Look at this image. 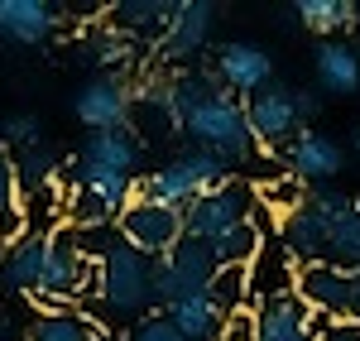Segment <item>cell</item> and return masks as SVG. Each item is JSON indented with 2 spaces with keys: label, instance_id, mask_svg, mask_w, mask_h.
Wrapping results in <instances>:
<instances>
[{
  "label": "cell",
  "instance_id": "cb8c5ba5",
  "mask_svg": "<svg viewBox=\"0 0 360 341\" xmlns=\"http://www.w3.org/2000/svg\"><path fill=\"white\" fill-rule=\"evenodd\" d=\"M293 15H298V25L312 29L317 39H327V34H346V29H356V20H360L351 0H298Z\"/></svg>",
  "mask_w": 360,
  "mask_h": 341
},
{
  "label": "cell",
  "instance_id": "5b68a950",
  "mask_svg": "<svg viewBox=\"0 0 360 341\" xmlns=\"http://www.w3.org/2000/svg\"><path fill=\"white\" fill-rule=\"evenodd\" d=\"M217 274H221V264L212 255V245L183 236L168 255L154 259V298H159V308H168V303H183L197 293H212Z\"/></svg>",
  "mask_w": 360,
  "mask_h": 341
},
{
  "label": "cell",
  "instance_id": "44dd1931",
  "mask_svg": "<svg viewBox=\"0 0 360 341\" xmlns=\"http://www.w3.org/2000/svg\"><path fill=\"white\" fill-rule=\"evenodd\" d=\"M173 5L178 0H120L111 10V25L125 34V39H164L168 20H173Z\"/></svg>",
  "mask_w": 360,
  "mask_h": 341
},
{
  "label": "cell",
  "instance_id": "8fae6325",
  "mask_svg": "<svg viewBox=\"0 0 360 341\" xmlns=\"http://www.w3.org/2000/svg\"><path fill=\"white\" fill-rule=\"evenodd\" d=\"M139 154L144 149H139L130 125L86 135V144L77 149V183H86V178H139Z\"/></svg>",
  "mask_w": 360,
  "mask_h": 341
},
{
  "label": "cell",
  "instance_id": "d6a6232c",
  "mask_svg": "<svg viewBox=\"0 0 360 341\" xmlns=\"http://www.w3.org/2000/svg\"><path fill=\"white\" fill-rule=\"evenodd\" d=\"M356 149H360V140H356Z\"/></svg>",
  "mask_w": 360,
  "mask_h": 341
},
{
  "label": "cell",
  "instance_id": "7c38bea8",
  "mask_svg": "<svg viewBox=\"0 0 360 341\" xmlns=\"http://www.w3.org/2000/svg\"><path fill=\"white\" fill-rule=\"evenodd\" d=\"M212 29H217V5L212 0H178L164 39L154 44V58L159 63H183V58L202 53L212 44Z\"/></svg>",
  "mask_w": 360,
  "mask_h": 341
},
{
  "label": "cell",
  "instance_id": "ba28073f",
  "mask_svg": "<svg viewBox=\"0 0 360 341\" xmlns=\"http://www.w3.org/2000/svg\"><path fill=\"white\" fill-rule=\"evenodd\" d=\"M115 236H120L125 245H135L139 255L159 259L183 240V212H173V207H164V202L135 198L120 217H115Z\"/></svg>",
  "mask_w": 360,
  "mask_h": 341
},
{
  "label": "cell",
  "instance_id": "277c9868",
  "mask_svg": "<svg viewBox=\"0 0 360 341\" xmlns=\"http://www.w3.org/2000/svg\"><path fill=\"white\" fill-rule=\"evenodd\" d=\"M183 135H193V149L217 154L231 169L259 159V144H255V135H250V125H245V106L231 91H217L202 106H193V111L183 115Z\"/></svg>",
  "mask_w": 360,
  "mask_h": 341
},
{
  "label": "cell",
  "instance_id": "30bf717a",
  "mask_svg": "<svg viewBox=\"0 0 360 341\" xmlns=\"http://www.w3.org/2000/svg\"><path fill=\"white\" fill-rule=\"evenodd\" d=\"M130 111H135V106H130V82L115 77V72H96V77H86V82L72 91V115L82 120L91 135L130 125Z\"/></svg>",
  "mask_w": 360,
  "mask_h": 341
},
{
  "label": "cell",
  "instance_id": "8992f818",
  "mask_svg": "<svg viewBox=\"0 0 360 341\" xmlns=\"http://www.w3.org/2000/svg\"><path fill=\"white\" fill-rule=\"evenodd\" d=\"M255 207H259V202H255V188L240 183V178H231V183H221L217 193H202L197 202L183 207V236H193V240H207V245H212L221 231L250 221Z\"/></svg>",
  "mask_w": 360,
  "mask_h": 341
},
{
  "label": "cell",
  "instance_id": "9c48e42d",
  "mask_svg": "<svg viewBox=\"0 0 360 341\" xmlns=\"http://www.w3.org/2000/svg\"><path fill=\"white\" fill-rule=\"evenodd\" d=\"M240 106H245V125H250V135H255V144H259V154H278L283 144L303 130L298 106H293V86L269 82L264 91L245 96Z\"/></svg>",
  "mask_w": 360,
  "mask_h": 341
},
{
  "label": "cell",
  "instance_id": "7a4b0ae2",
  "mask_svg": "<svg viewBox=\"0 0 360 341\" xmlns=\"http://www.w3.org/2000/svg\"><path fill=\"white\" fill-rule=\"evenodd\" d=\"M96 288V259L86 255L77 226H49L44 231V269H39V288L34 303L39 308H77L86 293Z\"/></svg>",
  "mask_w": 360,
  "mask_h": 341
},
{
  "label": "cell",
  "instance_id": "ffe728a7",
  "mask_svg": "<svg viewBox=\"0 0 360 341\" xmlns=\"http://www.w3.org/2000/svg\"><path fill=\"white\" fill-rule=\"evenodd\" d=\"M25 341H101V322L82 308H39Z\"/></svg>",
  "mask_w": 360,
  "mask_h": 341
},
{
  "label": "cell",
  "instance_id": "7402d4cb",
  "mask_svg": "<svg viewBox=\"0 0 360 341\" xmlns=\"http://www.w3.org/2000/svg\"><path fill=\"white\" fill-rule=\"evenodd\" d=\"M72 53L82 58V63H91V67H101V72H111V67L135 58V39H125L115 25H91V29H82V39H77Z\"/></svg>",
  "mask_w": 360,
  "mask_h": 341
},
{
  "label": "cell",
  "instance_id": "4dcf8cb0",
  "mask_svg": "<svg viewBox=\"0 0 360 341\" xmlns=\"http://www.w3.org/2000/svg\"><path fill=\"white\" fill-rule=\"evenodd\" d=\"M317 341H360V322H327Z\"/></svg>",
  "mask_w": 360,
  "mask_h": 341
},
{
  "label": "cell",
  "instance_id": "f546056e",
  "mask_svg": "<svg viewBox=\"0 0 360 341\" xmlns=\"http://www.w3.org/2000/svg\"><path fill=\"white\" fill-rule=\"evenodd\" d=\"M130 341H183L173 327H168L164 313H149L144 322H135V332H130Z\"/></svg>",
  "mask_w": 360,
  "mask_h": 341
},
{
  "label": "cell",
  "instance_id": "2e32d148",
  "mask_svg": "<svg viewBox=\"0 0 360 341\" xmlns=\"http://www.w3.org/2000/svg\"><path fill=\"white\" fill-rule=\"evenodd\" d=\"M293 279H298V259L288 255L283 245L274 240H264L255 259L245 264V303H264V298H278V293H293Z\"/></svg>",
  "mask_w": 360,
  "mask_h": 341
},
{
  "label": "cell",
  "instance_id": "e0dca14e",
  "mask_svg": "<svg viewBox=\"0 0 360 341\" xmlns=\"http://www.w3.org/2000/svg\"><path fill=\"white\" fill-rule=\"evenodd\" d=\"M63 25L58 5L44 0H0V39L5 44H49Z\"/></svg>",
  "mask_w": 360,
  "mask_h": 341
},
{
  "label": "cell",
  "instance_id": "603a6c76",
  "mask_svg": "<svg viewBox=\"0 0 360 341\" xmlns=\"http://www.w3.org/2000/svg\"><path fill=\"white\" fill-rule=\"evenodd\" d=\"M317 82L332 96H356L360 91V58L351 44H322L317 49Z\"/></svg>",
  "mask_w": 360,
  "mask_h": 341
},
{
  "label": "cell",
  "instance_id": "6da1fadb",
  "mask_svg": "<svg viewBox=\"0 0 360 341\" xmlns=\"http://www.w3.org/2000/svg\"><path fill=\"white\" fill-rule=\"evenodd\" d=\"M86 245V255L96 259V303L106 317H144L159 308L154 298V259L139 255L135 245H125L115 226H101V231H77Z\"/></svg>",
  "mask_w": 360,
  "mask_h": 341
},
{
  "label": "cell",
  "instance_id": "d6986e66",
  "mask_svg": "<svg viewBox=\"0 0 360 341\" xmlns=\"http://www.w3.org/2000/svg\"><path fill=\"white\" fill-rule=\"evenodd\" d=\"M164 317L183 341H217L221 337V322H226V308L212 293H197V298H183V303H168Z\"/></svg>",
  "mask_w": 360,
  "mask_h": 341
},
{
  "label": "cell",
  "instance_id": "3957f363",
  "mask_svg": "<svg viewBox=\"0 0 360 341\" xmlns=\"http://www.w3.org/2000/svg\"><path fill=\"white\" fill-rule=\"evenodd\" d=\"M236 169L221 164L217 154L207 149H188L178 159H168L164 169H149L135 178V198H149V202H164L173 212H183L188 202H197L202 193H217L221 183H231Z\"/></svg>",
  "mask_w": 360,
  "mask_h": 341
},
{
  "label": "cell",
  "instance_id": "f1b7e54d",
  "mask_svg": "<svg viewBox=\"0 0 360 341\" xmlns=\"http://www.w3.org/2000/svg\"><path fill=\"white\" fill-rule=\"evenodd\" d=\"M217 341H255V308L240 303V308H231L221 322V337Z\"/></svg>",
  "mask_w": 360,
  "mask_h": 341
},
{
  "label": "cell",
  "instance_id": "1f68e13d",
  "mask_svg": "<svg viewBox=\"0 0 360 341\" xmlns=\"http://www.w3.org/2000/svg\"><path fill=\"white\" fill-rule=\"evenodd\" d=\"M293 106H298V120H317V111H322V101H317V91H298L293 86Z\"/></svg>",
  "mask_w": 360,
  "mask_h": 341
},
{
  "label": "cell",
  "instance_id": "5bb4252c",
  "mask_svg": "<svg viewBox=\"0 0 360 341\" xmlns=\"http://www.w3.org/2000/svg\"><path fill=\"white\" fill-rule=\"evenodd\" d=\"M212 72H217V82L236 101H245V96H255V91H264V86L274 82V58L264 53L259 44H221Z\"/></svg>",
  "mask_w": 360,
  "mask_h": 341
},
{
  "label": "cell",
  "instance_id": "484cf974",
  "mask_svg": "<svg viewBox=\"0 0 360 341\" xmlns=\"http://www.w3.org/2000/svg\"><path fill=\"white\" fill-rule=\"evenodd\" d=\"M259 245H264L259 226H255V221H240V226L221 231V236L212 240V255H217V264H221V269H245Z\"/></svg>",
  "mask_w": 360,
  "mask_h": 341
},
{
  "label": "cell",
  "instance_id": "ac0fdd59",
  "mask_svg": "<svg viewBox=\"0 0 360 341\" xmlns=\"http://www.w3.org/2000/svg\"><path fill=\"white\" fill-rule=\"evenodd\" d=\"M39 269H44V231H20L15 240L0 245V288L34 298Z\"/></svg>",
  "mask_w": 360,
  "mask_h": 341
},
{
  "label": "cell",
  "instance_id": "4fadbf2b",
  "mask_svg": "<svg viewBox=\"0 0 360 341\" xmlns=\"http://www.w3.org/2000/svg\"><path fill=\"white\" fill-rule=\"evenodd\" d=\"M322 327L327 322L298 293H278V298L255 303V341H317Z\"/></svg>",
  "mask_w": 360,
  "mask_h": 341
},
{
  "label": "cell",
  "instance_id": "9a60e30c",
  "mask_svg": "<svg viewBox=\"0 0 360 341\" xmlns=\"http://www.w3.org/2000/svg\"><path fill=\"white\" fill-rule=\"evenodd\" d=\"M283 159H288V173H293L303 188H322V183H332L336 173H341V144H336L332 135L303 125L293 140L283 144Z\"/></svg>",
  "mask_w": 360,
  "mask_h": 341
},
{
  "label": "cell",
  "instance_id": "d4e9b609",
  "mask_svg": "<svg viewBox=\"0 0 360 341\" xmlns=\"http://www.w3.org/2000/svg\"><path fill=\"white\" fill-rule=\"evenodd\" d=\"M25 231V202H20V178H15V154L0 144V245Z\"/></svg>",
  "mask_w": 360,
  "mask_h": 341
},
{
  "label": "cell",
  "instance_id": "4316f807",
  "mask_svg": "<svg viewBox=\"0 0 360 341\" xmlns=\"http://www.w3.org/2000/svg\"><path fill=\"white\" fill-rule=\"evenodd\" d=\"M327 255L341 269H356L360 264V202H346V212L332 221V231H327Z\"/></svg>",
  "mask_w": 360,
  "mask_h": 341
},
{
  "label": "cell",
  "instance_id": "52a82bcc",
  "mask_svg": "<svg viewBox=\"0 0 360 341\" xmlns=\"http://www.w3.org/2000/svg\"><path fill=\"white\" fill-rule=\"evenodd\" d=\"M293 293H298L322 322H356V269H341L332 259L298 264Z\"/></svg>",
  "mask_w": 360,
  "mask_h": 341
},
{
  "label": "cell",
  "instance_id": "83f0119b",
  "mask_svg": "<svg viewBox=\"0 0 360 341\" xmlns=\"http://www.w3.org/2000/svg\"><path fill=\"white\" fill-rule=\"evenodd\" d=\"M5 149H10V154L39 149V115H29V111L10 115V120H5Z\"/></svg>",
  "mask_w": 360,
  "mask_h": 341
}]
</instances>
